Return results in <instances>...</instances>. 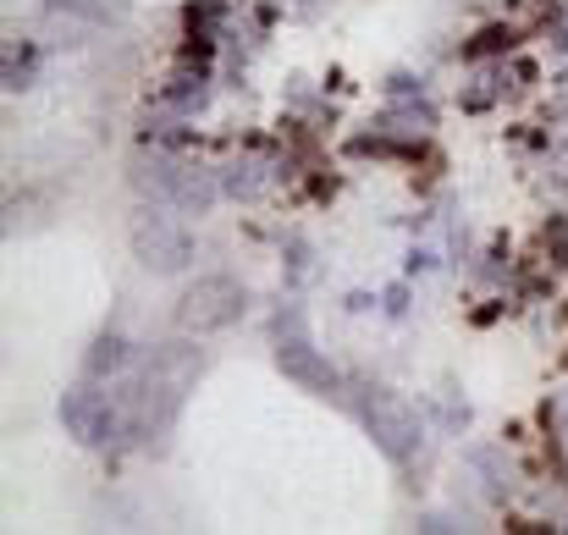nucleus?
Wrapping results in <instances>:
<instances>
[{
    "label": "nucleus",
    "mask_w": 568,
    "mask_h": 535,
    "mask_svg": "<svg viewBox=\"0 0 568 535\" xmlns=\"http://www.w3.org/2000/svg\"><path fill=\"white\" fill-rule=\"evenodd\" d=\"M51 12H67V18H84V23H106L111 18V7L106 0H45Z\"/></svg>",
    "instance_id": "nucleus-10"
},
{
    "label": "nucleus",
    "mask_w": 568,
    "mask_h": 535,
    "mask_svg": "<svg viewBox=\"0 0 568 535\" xmlns=\"http://www.w3.org/2000/svg\"><path fill=\"white\" fill-rule=\"evenodd\" d=\"M122 364H128V342H122V337H100V342L89 348V359H84V381L122 375Z\"/></svg>",
    "instance_id": "nucleus-9"
},
{
    "label": "nucleus",
    "mask_w": 568,
    "mask_h": 535,
    "mask_svg": "<svg viewBox=\"0 0 568 535\" xmlns=\"http://www.w3.org/2000/svg\"><path fill=\"white\" fill-rule=\"evenodd\" d=\"M243 298L249 293H243L238 276H221V271L194 276L188 293L177 298V331L183 337H221L243 320Z\"/></svg>",
    "instance_id": "nucleus-5"
},
{
    "label": "nucleus",
    "mask_w": 568,
    "mask_h": 535,
    "mask_svg": "<svg viewBox=\"0 0 568 535\" xmlns=\"http://www.w3.org/2000/svg\"><path fill=\"white\" fill-rule=\"evenodd\" d=\"M271 353H276V370L293 381V386H304V392H320V397H331L342 381H337V370L326 364V353L315 348V337H309V320H304V309H276V320H271Z\"/></svg>",
    "instance_id": "nucleus-4"
},
{
    "label": "nucleus",
    "mask_w": 568,
    "mask_h": 535,
    "mask_svg": "<svg viewBox=\"0 0 568 535\" xmlns=\"http://www.w3.org/2000/svg\"><path fill=\"white\" fill-rule=\"evenodd\" d=\"M265 188H271V166L254 161V155H243L221 172V194H232V199H260Z\"/></svg>",
    "instance_id": "nucleus-8"
},
{
    "label": "nucleus",
    "mask_w": 568,
    "mask_h": 535,
    "mask_svg": "<svg viewBox=\"0 0 568 535\" xmlns=\"http://www.w3.org/2000/svg\"><path fill=\"white\" fill-rule=\"evenodd\" d=\"M496 45H507V29H485V34L469 45V56H485V51H496Z\"/></svg>",
    "instance_id": "nucleus-11"
},
{
    "label": "nucleus",
    "mask_w": 568,
    "mask_h": 535,
    "mask_svg": "<svg viewBox=\"0 0 568 535\" xmlns=\"http://www.w3.org/2000/svg\"><path fill=\"white\" fill-rule=\"evenodd\" d=\"M133 254H139V265L155 271V276L188 271V265H194V232H188L183 210H172V205H161V199L139 205V210H133Z\"/></svg>",
    "instance_id": "nucleus-2"
},
{
    "label": "nucleus",
    "mask_w": 568,
    "mask_h": 535,
    "mask_svg": "<svg viewBox=\"0 0 568 535\" xmlns=\"http://www.w3.org/2000/svg\"><path fill=\"white\" fill-rule=\"evenodd\" d=\"M557 414H562V419H568V392H562V397H557Z\"/></svg>",
    "instance_id": "nucleus-12"
},
{
    "label": "nucleus",
    "mask_w": 568,
    "mask_h": 535,
    "mask_svg": "<svg viewBox=\"0 0 568 535\" xmlns=\"http://www.w3.org/2000/svg\"><path fill=\"white\" fill-rule=\"evenodd\" d=\"M199 353L194 348H161V353H150L128 381H122V436H133V441H161L172 425H177V408H183V397H188V386H194V375H199Z\"/></svg>",
    "instance_id": "nucleus-1"
},
{
    "label": "nucleus",
    "mask_w": 568,
    "mask_h": 535,
    "mask_svg": "<svg viewBox=\"0 0 568 535\" xmlns=\"http://www.w3.org/2000/svg\"><path fill=\"white\" fill-rule=\"evenodd\" d=\"M133 177H139V188H144L150 199H161V205H172V210H183V216H205V210L216 205V194H221L216 172L188 166V161H177V155H139V161H133Z\"/></svg>",
    "instance_id": "nucleus-3"
},
{
    "label": "nucleus",
    "mask_w": 568,
    "mask_h": 535,
    "mask_svg": "<svg viewBox=\"0 0 568 535\" xmlns=\"http://www.w3.org/2000/svg\"><path fill=\"white\" fill-rule=\"evenodd\" d=\"M62 425H67L84 447H106V441L122 436V397H117V392L106 397L95 381H84V386H73V392L62 397Z\"/></svg>",
    "instance_id": "nucleus-7"
},
{
    "label": "nucleus",
    "mask_w": 568,
    "mask_h": 535,
    "mask_svg": "<svg viewBox=\"0 0 568 535\" xmlns=\"http://www.w3.org/2000/svg\"><path fill=\"white\" fill-rule=\"evenodd\" d=\"M359 419L370 430V441L392 458V463H414L425 447V425L419 414L392 392V386H359Z\"/></svg>",
    "instance_id": "nucleus-6"
}]
</instances>
